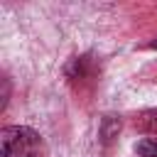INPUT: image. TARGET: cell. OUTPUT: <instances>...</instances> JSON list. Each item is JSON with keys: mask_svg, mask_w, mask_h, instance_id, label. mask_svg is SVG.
<instances>
[{"mask_svg": "<svg viewBox=\"0 0 157 157\" xmlns=\"http://www.w3.org/2000/svg\"><path fill=\"white\" fill-rule=\"evenodd\" d=\"M42 140L32 128L7 125L0 130V157H39Z\"/></svg>", "mask_w": 157, "mask_h": 157, "instance_id": "6da1fadb", "label": "cell"}, {"mask_svg": "<svg viewBox=\"0 0 157 157\" xmlns=\"http://www.w3.org/2000/svg\"><path fill=\"white\" fill-rule=\"evenodd\" d=\"M66 76H69L71 81H78V83L91 81V76H93V61H91V56H78V59H74V61L66 66Z\"/></svg>", "mask_w": 157, "mask_h": 157, "instance_id": "7a4b0ae2", "label": "cell"}, {"mask_svg": "<svg viewBox=\"0 0 157 157\" xmlns=\"http://www.w3.org/2000/svg\"><path fill=\"white\" fill-rule=\"evenodd\" d=\"M120 128H123V123H120L118 115H103V120H101V130H98L101 142H103V145H110V142L120 135Z\"/></svg>", "mask_w": 157, "mask_h": 157, "instance_id": "3957f363", "label": "cell"}, {"mask_svg": "<svg viewBox=\"0 0 157 157\" xmlns=\"http://www.w3.org/2000/svg\"><path fill=\"white\" fill-rule=\"evenodd\" d=\"M135 152L140 157H157V137H142L135 142Z\"/></svg>", "mask_w": 157, "mask_h": 157, "instance_id": "277c9868", "label": "cell"}, {"mask_svg": "<svg viewBox=\"0 0 157 157\" xmlns=\"http://www.w3.org/2000/svg\"><path fill=\"white\" fill-rule=\"evenodd\" d=\"M137 125L142 130H150V132H157V108L155 110H145L137 115Z\"/></svg>", "mask_w": 157, "mask_h": 157, "instance_id": "5b68a950", "label": "cell"}, {"mask_svg": "<svg viewBox=\"0 0 157 157\" xmlns=\"http://www.w3.org/2000/svg\"><path fill=\"white\" fill-rule=\"evenodd\" d=\"M7 96H10V81L2 78V101H0V110H5V105H7Z\"/></svg>", "mask_w": 157, "mask_h": 157, "instance_id": "8992f818", "label": "cell"}, {"mask_svg": "<svg viewBox=\"0 0 157 157\" xmlns=\"http://www.w3.org/2000/svg\"><path fill=\"white\" fill-rule=\"evenodd\" d=\"M147 47H150V49H157V39H155V42H150Z\"/></svg>", "mask_w": 157, "mask_h": 157, "instance_id": "52a82bcc", "label": "cell"}]
</instances>
